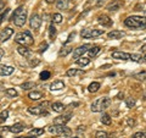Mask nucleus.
Here are the masks:
<instances>
[{
    "mask_svg": "<svg viewBox=\"0 0 146 138\" xmlns=\"http://www.w3.org/2000/svg\"><path fill=\"white\" fill-rule=\"evenodd\" d=\"M45 1H46L48 4H52L54 1H56V0H45Z\"/></svg>",
    "mask_w": 146,
    "mask_h": 138,
    "instance_id": "nucleus-51",
    "label": "nucleus"
},
{
    "mask_svg": "<svg viewBox=\"0 0 146 138\" xmlns=\"http://www.w3.org/2000/svg\"><path fill=\"white\" fill-rule=\"evenodd\" d=\"M77 131L78 132H84L85 131V126H79L78 128H77Z\"/></svg>",
    "mask_w": 146,
    "mask_h": 138,
    "instance_id": "nucleus-49",
    "label": "nucleus"
},
{
    "mask_svg": "<svg viewBox=\"0 0 146 138\" xmlns=\"http://www.w3.org/2000/svg\"><path fill=\"white\" fill-rule=\"evenodd\" d=\"M4 55H5V52H4L3 48H0V61H1V59L4 58Z\"/></svg>",
    "mask_w": 146,
    "mask_h": 138,
    "instance_id": "nucleus-47",
    "label": "nucleus"
},
{
    "mask_svg": "<svg viewBox=\"0 0 146 138\" xmlns=\"http://www.w3.org/2000/svg\"><path fill=\"white\" fill-rule=\"evenodd\" d=\"M144 60L146 61V54H145V56H144Z\"/></svg>",
    "mask_w": 146,
    "mask_h": 138,
    "instance_id": "nucleus-54",
    "label": "nucleus"
},
{
    "mask_svg": "<svg viewBox=\"0 0 146 138\" xmlns=\"http://www.w3.org/2000/svg\"><path fill=\"white\" fill-rule=\"evenodd\" d=\"M15 68L12 66H6V65H3L0 66V76H10L13 73Z\"/></svg>",
    "mask_w": 146,
    "mask_h": 138,
    "instance_id": "nucleus-17",
    "label": "nucleus"
},
{
    "mask_svg": "<svg viewBox=\"0 0 146 138\" xmlns=\"http://www.w3.org/2000/svg\"><path fill=\"white\" fill-rule=\"evenodd\" d=\"M98 22L100 25H101L102 27H111L113 25V21H112V18L107 16V15H105V13H102V15H100L98 17Z\"/></svg>",
    "mask_w": 146,
    "mask_h": 138,
    "instance_id": "nucleus-10",
    "label": "nucleus"
},
{
    "mask_svg": "<svg viewBox=\"0 0 146 138\" xmlns=\"http://www.w3.org/2000/svg\"><path fill=\"white\" fill-rule=\"evenodd\" d=\"M135 99L134 98H127L125 99V105H127V108H133V107H135Z\"/></svg>",
    "mask_w": 146,
    "mask_h": 138,
    "instance_id": "nucleus-36",
    "label": "nucleus"
},
{
    "mask_svg": "<svg viewBox=\"0 0 146 138\" xmlns=\"http://www.w3.org/2000/svg\"><path fill=\"white\" fill-rule=\"evenodd\" d=\"M133 78H135L136 81H140V82H146V72H139V73H135L133 75Z\"/></svg>",
    "mask_w": 146,
    "mask_h": 138,
    "instance_id": "nucleus-29",
    "label": "nucleus"
},
{
    "mask_svg": "<svg viewBox=\"0 0 146 138\" xmlns=\"http://www.w3.org/2000/svg\"><path fill=\"white\" fill-rule=\"evenodd\" d=\"M4 7V3L1 1V0H0V11H1V9Z\"/></svg>",
    "mask_w": 146,
    "mask_h": 138,
    "instance_id": "nucleus-52",
    "label": "nucleus"
},
{
    "mask_svg": "<svg viewBox=\"0 0 146 138\" xmlns=\"http://www.w3.org/2000/svg\"><path fill=\"white\" fill-rule=\"evenodd\" d=\"M141 52H143V53H146V43L143 45V47H141Z\"/></svg>",
    "mask_w": 146,
    "mask_h": 138,
    "instance_id": "nucleus-50",
    "label": "nucleus"
},
{
    "mask_svg": "<svg viewBox=\"0 0 146 138\" xmlns=\"http://www.w3.org/2000/svg\"><path fill=\"white\" fill-rule=\"evenodd\" d=\"M44 133V128H32L29 131V135L31 136H35V137H39Z\"/></svg>",
    "mask_w": 146,
    "mask_h": 138,
    "instance_id": "nucleus-31",
    "label": "nucleus"
},
{
    "mask_svg": "<svg viewBox=\"0 0 146 138\" xmlns=\"http://www.w3.org/2000/svg\"><path fill=\"white\" fill-rule=\"evenodd\" d=\"M5 94H6L7 96H10V98H15V96L18 95V93L16 92L15 88H7V89L5 90Z\"/></svg>",
    "mask_w": 146,
    "mask_h": 138,
    "instance_id": "nucleus-33",
    "label": "nucleus"
},
{
    "mask_svg": "<svg viewBox=\"0 0 146 138\" xmlns=\"http://www.w3.org/2000/svg\"><path fill=\"white\" fill-rule=\"evenodd\" d=\"M35 86H36L35 82L29 81V82H25V83H22V84H21V88L23 89V90H29V89H32V88H34Z\"/></svg>",
    "mask_w": 146,
    "mask_h": 138,
    "instance_id": "nucleus-28",
    "label": "nucleus"
},
{
    "mask_svg": "<svg viewBox=\"0 0 146 138\" xmlns=\"http://www.w3.org/2000/svg\"><path fill=\"white\" fill-rule=\"evenodd\" d=\"M15 138H38V137H35V136H31V135H28V136H22V137H15Z\"/></svg>",
    "mask_w": 146,
    "mask_h": 138,
    "instance_id": "nucleus-48",
    "label": "nucleus"
},
{
    "mask_svg": "<svg viewBox=\"0 0 146 138\" xmlns=\"http://www.w3.org/2000/svg\"><path fill=\"white\" fill-rule=\"evenodd\" d=\"M9 131V126H1L0 127V132H7Z\"/></svg>",
    "mask_w": 146,
    "mask_h": 138,
    "instance_id": "nucleus-46",
    "label": "nucleus"
},
{
    "mask_svg": "<svg viewBox=\"0 0 146 138\" xmlns=\"http://www.w3.org/2000/svg\"><path fill=\"white\" fill-rule=\"evenodd\" d=\"M111 104H112V102L108 96H101V98H98L96 100H94V102L91 103L90 109L93 113H101L104 110L108 109L111 107Z\"/></svg>",
    "mask_w": 146,
    "mask_h": 138,
    "instance_id": "nucleus-3",
    "label": "nucleus"
},
{
    "mask_svg": "<svg viewBox=\"0 0 146 138\" xmlns=\"http://www.w3.org/2000/svg\"><path fill=\"white\" fill-rule=\"evenodd\" d=\"M131 138H146V132H136L131 136Z\"/></svg>",
    "mask_w": 146,
    "mask_h": 138,
    "instance_id": "nucleus-41",
    "label": "nucleus"
},
{
    "mask_svg": "<svg viewBox=\"0 0 146 138\" xmlns=\"http://www.w3.org/2000/svg\"><path fill=\"white\" fill-rule=\"evenodd\" d=\"M7 117H9V110H3L0 113V121H5L7 120Z\"/></svg>",
    "mask_w": 146,
    "mask_h": 138,
    "instance_id": "nucleus-37",
    "label": "nucleus"
},
{
    "mask_svg": "<svg viewBox=\"0 0 146 138\" xmlns=\"http://www.w3.org/2000/svg\"><path fill=\"white\" fill-rule=\"evenodd\" d=\"M101 122L104 123V125L110 126L112 123V119H111V116H110L108 114H104L102 116H101Z\"/></svg>",
    "mask_w": 146,
    "mask_h": 138,
    "instance_id": "nucleus-30",
    "label": "nucleus"
},
{
    "mask_svg": "<svg viewBox=\"0 0 146 138\" xmlns=\"http://www.w3.org/2000/svg\"><path fill=\"white\" fill-rule=\"evenodd\" d=\"M43 96H44V93L43 92H39V90H33L28 94V98L31 100H40Z\"/></svg>",
    "mask_w": 146,
    "mask_h": 138,
    "instance_id": "nucleus-20",
    "label": "nucleus"
},
{
    "mask_svg": "<svg viewBox=\"0 0 146 138\" xmlns=\"http://www.w3.org/2000/svg\"><path fill=\"white\" fill-rule=\"evenodd\" d=\"M46 48H48V43H42V45L39 47V52L40 53H44L45 50H46Z\"/></svg>",
    "mask_w": 146,
    "mask_h": 138,
    "instance_id": "nucleus-43",
    "label": "nucleus"
},
{
    "mask_svg": "<svg viewBox=\"0 0 146 138\" xmlns=\"http://www.w3.org/2000/svg\"><path fill=\"white\" fill-rule=\"evenodd\" d=\"M15 42L20 45H26V47H28V45H32L33 44V37H32L31 32L29 31H25V32H20V33H17L15 36Z\"/></svg>",
    "mask_w": 146,
    "mask_h": 138,
    "instance_id": "nucleus-5",
    "label": "nucleus"
},
{
    "mask_svg": "<svg viewBox=\"0 0 146 138\" xmlns=\"http://www.w3.org/2000/svg\"><path fill=\"white\" fill-rule=\"evenodd\" d=\"M65 109H66L65 104H62L60 102H55V103L51 104V110H52V111H55V113H57V114L63 113V110H65Z\"/></svg>",
    "mask_w": 146,
    "mask_h": 138,
    "instance_id": "nucleus-18",
    "label": "nucleus"
},
{
    "mask_svg": "<svg viewBox=\"0 0 146 138\" xmlns=\"http://www.w3.org/2000/svg\"><path fill=\"white\" fill-rule=\"evenodd\" d=\"M76 64L77 65H79V66H86V65H89L90 64V59L89 58H79L78 60H76Z\"/></svg>",
    "mask_w": 146,
    "mask_h": 138,
    "instance_id": "nucleus-27",
    "label": "nucleus"
},
{
    "mask_svg": "<svg viewBox=\"0 0 146 138\" xmlns=\"http://www.w3.org/2000/svg\"><path fill=\"white\" fill-rule=\"evenodd\" d=\"M72 117L71 114H66V115H61L56 119H54V125H66L67 122H70Z\"/></svg>",
    "mask_w": 146,
    "mask_h": 138,
    "instance_id": "nucleus-14",
    "label": "nucleus"
},
{
    "mask_svg": "<svg viewBox=\"0 0 146 138\" xmlns=\"http://www.w3.org/2000/svg\"><path fill=\"white\" fill-rule=\"evenodd\" d=\"M65 88V83L63 81H54L51 84H50V89L51 90H61Z\"/></svg>",
    "mask_w": 146,
    "mask_h": 138,
    "instance_id": "nucleus-19",
    "label": "nucleus"
},
{
    "mask_svg": "<svg viewBox=\"0 0 146 138\" xmlns=\"http://www.w3.org/2000/svg\"><path fill=\"white\" fill-rule=\"evenodd\" d=\"M124 25L131 29H144L146 28V17L144 16H129L124 20Z\"/></svg>",
    "mask_w": 146,
    "mask_h": 138,
    "instance_id": "nucleus-1",
    "label": "nucleus"
},
{
    "mask_svg": "<svg viewBox=\"0 0 146 138\" xmlns=\"http://www.w3.org/2000/svg\"><path fill=\"white\" fill-rule=\"evenodd\" d=\"M12 34H13V29L11 28V27H6V28L1 29L0 31V43L6 42Z\"/></svg>",
    "mask_w": 146,
    "mask_h": 138,
    "instance_id": "nucleus-11",
    "label": "nucleus"
},
{
    "mask_svg": "<svg viewBox=\"0 0 146 138\" xmlns=\"http://www.w3.org/2000/svg\"><path fill=\"white\" fill-rule=\"evenodd\" d=\"M125 36V32L123 31H118V29H115V31H111L110 33L107 34V37L110 39H121L122 37Z\"/></svg>",
    "mask_w": 146,
    "mask_h": 138,
    "instance_id": "nucleus-16",
    "label": "nucleus"
},
{
    "mask_svg": "<svg viewBox=\"0 0 146 138\" xmlns=\"http://www.w3.org/2000/svg\"><path fill=\"white\" fill-rule=\"evenodd\" d=\"M144 99H146V92H145V93H144Z\"/></svg>",
    "mask_w": 146,
    "mask_h": 138,
    "instance_id": "nucleus-53",
    "label": "nucleus"
},
{
    "mask_svg": "<svg viewBox=\"0 0 146 138\" xmlns=\"http://www.w3.org/2000/svg\"><path fill=\"white\" fill-rule=\"evenodd\" d=\"M27 16H28V12H27L25 6H20L17 7L12 13L11 21L15 23V26L17 27H23L26 21H27Z\"/></svg>",
    "mask_w": 146,
    "mask_h": 138,
    "instance_id": "nucleus-2",
    "label": "nucleus"
},
{
    "mask_svg": "<svg viewBox=\"0 0 146 138\" xmlns=\"http://www.w3.org/2000/svg\"><path fill=\"white\" fill-rule=\"evenodd\" d=\"M49 37L51 40H54L55 37H56V27L54 26V23H51L49 26Z\"/></svg>",
    "mask_w": 146,
    "mask_h": 138,
    "instance_id": "nucleus-32",
    "label": "nucleus"
},
{
    "mask_svg": "<svg viewBox=\"0 0 146 138\" xmlns=\"http://www.w3.org/2000/svg\"><path fill=\"white\" fill-rule=\"evenodd\" d=\"M25 130V126L22 123H15L13 126H9V132L12 133H20Z\"/></svg>",
    "mask_w": 146,
    "mask_h": 138,
    "instance_id": "nucleus-21",
    "label": "nucleus"
},
{
    "mask_svg": "<svg viewBox=\"0 0 146 138\" xmlns=\"http://www.w3.org/2000/svg\"><path fill=\"white\" fill-rule=\"evenodd\" d=\"M90 48H91V44H83L77 49H74V52H73V59L78 60V59L83 56V54H85Z\"/></svg>",
    "mask_w": 146,
    "mask_h": 138,
    "instance_id": "nucleus-7",
    "label": "nucleus"
},
{
    "mask_svg": "<svg viewBox=\"0 0 146 138\" xmlns=\"http://www.w3.org/2000/svg\"><path fill=\"white\" fill-rule=\"evenodd\" d=\"M0 138H3V135H0Z\"/></svg>",
    "mask_w": 146,
    "mask_h": 138,
    "instance_id": "nucleus-55",
    "label": "nucleus"
},
{
    "mask_svg": "<svg viewBox=\"0 0 146 138\" xmlns=\"http://www.w3.org/2000/svg\"><path fill=\"white\" fill-rule=\"evenodd\" d=\"M50 76H51V73H50V71H42L40 72V75H39V78L42 81H46L50 78Z\"/></svg>",
    "mask_w": 146,
    "mask_h": 138,
    "instance_id": "nucleus-35",
    "label": "nucleus"
},
{
    "mask_svg": "<svg viewBox=\"0 0 146 138\" xmlns=\"http://www.w3.org/2000/svg\"><path fill=\"white\" fill-rule=\"evenodd\" d=\"M111 56L113 59H117V60H123V61H128L130 60V54L129 53H124V52H119V50H116L111 54Z\"/></svg>",
    "mask_w": 146,
    "mask_h": 138,
    "instance_id": "nucleus-12",
    "label": "nucleus"
},
{
    "mask_svg": "<svg viewBox=\"0 0 146 138\" xmlns=\"http://www.w3.org/2000/svg\"><path fill=\"white\" fill-rule=\"evenodd\" d=\"M72 52H73L72 47H66V45H65V47H62L61 50L58 52V56H61V58L63 56V58H65V56H67V55L70 53H72Z\"/></svg>",
    "mask_w": 146,
    "mask_h": 138,
    "instance_id": "nucleus-24",
    "label": "nucleus"
},
{
    "mask_svg": "<svg viewBox=\"0 0 146 138\" xmlns=\"http://www.w3.org/2000/svg\"><path fill=\"white\" fill-rule=\"evenodd\" d=\"M105 33L104 29H95V28H84L82 29L80 32V37L82 38H86V39H90V38H96V37H100Z\"/></svg>",
    "mask_w": 146,
    "mask_h": 138,
    "instance_id": "nucleus-6",
    "label": "nucleus"
},
{
    "mask_svg": "<svg viewBox=\"0 0 146 138\" xmlns=\"http://www.w3.org/2000/svg\"><path fill=\"white\" fill-rule=\"evenodd\" d=\"M100 83L99 82H93V83H90L89 87H88V90L90 92V93H96V92L100 89Z\"/></svg>",
    "mask_w": 146,
    "mask_h": 138,
    "instance_id": "nucleus-26",
    "label": "nucleus"
},
{
    "mask_svg": "<svg viewBox=\"0 0 146 138\" xmlns=\"http://www.w3.org/2000/svg\"><path fill=\"white\" fill-rule=\"evenodd\" d=\"M27 60H28L29 61V65L31 66H36V65H38V64H39V60H38V59H35V58H29V59H27Z\"/></svg>",
    "mask_w": 146,
    "mask_h": 138,
    "instance_id": "nucleus-40",
    "label": "nucleus"
},
{
    "mask_svg": "<svg viewBox=\"0 0 146 138\" xmlns=\"http://www.w3.org/2000/svg\"><path fill=\"white\" fill-rule=\"evenodd\" d=\"M106 1H107V0H98V1H96V6L98 7H101Z\"/></svg>",
    "mask_w": 146,
    "mask_h": 138,
    "instance_id": "nucleus-45",
    "label": "nucleus"
},
{
    "mask_svg": "<svg viewBox=\"0 0 146 138\" xmlns=\"http://www.w3.org/2000/svg\"><path fill=\"white\" fill-rule=\"evenodd\" d=\"M83 73H84L83 70H78V68H70V70H67L66 76H68V77H74L77 75H83Z\"/></svg>",
    "mask_w": 146,
    "mask_h": 138,
    "instance_id": "nucleus-22",
    "label": "nucleus"
},
{
    "mask_svg": "<svg viewBox=\"0 0 146 138\" xmlns=\"http://www.w3.org/2000/svg\"><path fill=\"white\" fill-rule=\"evenodd\" d=\"M56 7L58 10H66L68 7V0H56Z\"/></svg>",
    "mask_w": 146,
    "mask_h": 138,
    "instance_id": "nucleus-25",
    "label": "nucleus"
},
{
    "mask_svg": "<svg viewBox=\"0 0 146 138\" xmlns=\"http://www.w3.org/2000/svg\"><path fill=\"white\" fill-rule=\"evenodd\" d=\"M68 1H73V0H68Z\"/></svg>",
    "mask_w": 146,
    "mask_h": 138,
    "instance_id": "nucleus-56",
    "label": "nucleus"
},
{
    "mask_svg": "<svg viewBox=\"0 0 146 138\" xmlns=\"http://www.w3.org/2000/svg\"><path fill=\"white\" fill-rule=\"evenodd\" d=\"M127 125L129 127H133L135 125V120H134V119H131V117H128L127 119Z\"/></svg>",
    "mask_w": 146,
    "mask_h": 138,
    "instance_id": "nucleus-42",
    "label": "nucleus"
},
{
    "mask_svg": "<svg viewBox=\"0 0 146 138\" xmlns=\"http://www.w3.org/2000/svg\"><path fill=\"white\" fill-rule=\"evenodd\" d=\"M122 6H123V1H122V0H112V1L106 6V9L108 11H111V12H116V11L119 10Z\"/></svg>",
    "mask_w": 146,
    "mask_h": 138,
    "instance_id": "nucleus-13",
    "label": "nucleus"
},
{
    "mask_svg": "<svg viewBox=\"0 0 146 138\" xmlns=\"http://www.w3.org/2000/svg\"><path fill=\"white\" fill-rule=\"evenodd\" d=\"M9 12H10V9L7 7V9H5V10H4L1 13H0V23H1V22L6 18V16H7V13H9Z\"/></svg>",
    "mask_w": 146,
    "mask_h": 138,
    "instance_id": "nucleus-38",
    "label": "nucleus"
},
{
    "mask_svg": "<svg viewBox=\"0 0 146 138\" xmlns=\"http://www.w3.org/2000/svg\"><path fill=\"white\" fill-rule=\"evenodd\" d=\"M95 138H108V135L105 131H98L96 135H95Z\"/></svg>",
    "mask_w": 146,
    "mask_h": 138,
    "instance_id": "nucleus-39",
    "label": "nucleus"
},
{
    "mask_svg": "<svg viewBox=\"0 0 146 138\" xmlns=\"http://www.w3.org/2000/svg\"><path fill=\"white\" fill-rule=\"evenodd\" d=\"M48 131L52 135H57L61 137H71L72 136V130L68 128L66 125H52L48 127Z\"/></svg>",
    "mask_w": 146,
    "mask_h": 138,
    "instance_id": "nucleus-4",
    "label": "nucleus"
},
{
    "mask_svg": "<svg viewBox=\"0 0 146 138\" xmlns=\"http://www.w3.org/2000/svg\"><path fill=\"white\" fill-rule=\"evenodd\" d=\"M100 52H101V48L98 47V45H94V47L91 45V48L88 50V53H89V56H90V58H95Z\"/></svg>",
    "mask_w": 146,
    "mask_h": 138,
    "instance_id": "nucleus-23",
    "label": "nucleus"
},
{
    "mask_svg": "<svg viewBox=\"0 0 146 138\" xmlns=\"http://www.w3.org/2000/svg\"><path fill=\"white\" fill-rule=\"evenodd\" d=\"M17 53L21 54L22 56H25L27 59H29L32 56V52L26 47V45H18V47H17Z\"/></svg>",
    "mask_w": 146,
    "mask_h": 138,
    "instance_id": "nucleus-15",
    "label": "nucleus"
},
{
    "mask_svg": "<svg viewBox=\"0 0 146 138\" xmlns=\"http://www.w3.org/2000/svg\"><path fill=\"white\" fill-rule=\"evenodd\" d=\"M74 36H76V32H72V33H70V36H68V39L66 40V43H65V44H68L70 42H72V39L74 38Z\"/></svg>",
    "mask_w": 146,
    "mask_h": 138,
    "instance_id": "nucleus-44",
    "label": "nucleus"
},
{
    "mask_svg": "<svg viewBox=\"0 0 146 138\" xmlns=\"http://www.w3.org/2000/svg\"><path fill=\"white\" fill-rule=\"evenodd\" d=\"M51 18H52V22H54V23H61L62 20H63L61 13H54Z\"/></svg>",
    "mask_w": 146,
    "mask_h": 138,
    "instance_id": "nucleus-34",
    "label": "nucleus"
},
{
    "mask_svg": "<svg viewBox=\"0 0 146 138\" xmlns=\"http://www.w3.org/2000/svg\"><path fill=\"white\" fill-rule=\"evenodd\" d=\"M28 113L29 114H32V115H36V116H40V115H49V113H48V110H46V108L45 107H43V105H39V107H31V108H28Z\"/></svg>",
    "mask_w": 146,
    "mask_h": 138,
    "instance_id": "nucleus-9",
    "label": "nucleus"
},
{
    "mask_svg": "<svg viewBox=\"0 0 146 138\" xmlns=\"http://www.w3.org/2000/svg\"><path fill=\"white\" fill-rule=\"evenodd\" d=\"M29 26L32 29L38 31L40 28V26H42V18H40V16L36 15V13H33L29 18Z\"/></svg>",
    "mask_w": 146,
    "mask_h": 138,
    "instance_id": "nucleus-8",
    "label": "nucleus"
}]
</instances>
